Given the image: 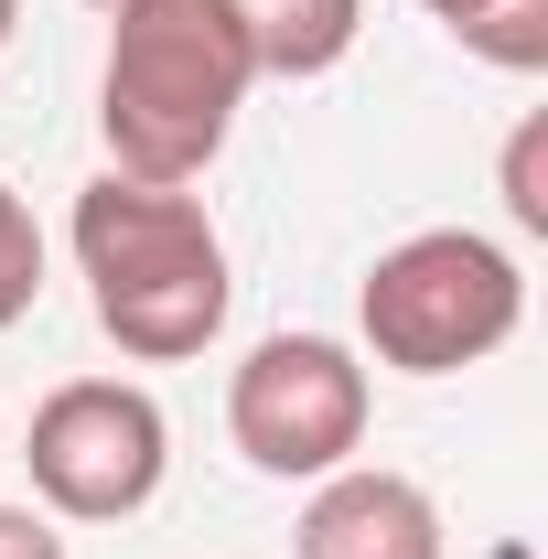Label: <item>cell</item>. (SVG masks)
<instances>
[{"label": "cell", "mask_w": 548, "mask_h": 559, "mask_svg": "<svg viewBox=\"0 0 548 559\" xmlns=\"http://www.w3.org/2000/svg\"><path fill=\"white\" fill-rule=\"evenodd\" d=\"M75 237V280H86V312L97 334L130 355V366H183L226 334V237L183 183H130V173H97L65 215Z\"/></svg>", "instance_id": "cell-1"}, {"label": "cell", "mask_w": 548, "mask_h": 559, "mask_svg": "<svg viewBox=\"0 0 548 559\" xmlns=\"http://www.w3.org/2000/svg\"><path fill=\"white\" fill-rule=\"evenodd\" d=\"M248 33L226 0H119L108 66H97V130L108 173L130 183H205L237 108H248Z\"/></svg>", "instance_id": "cell-2"}, {"label": "cell", "mask_w": 548, "mask_h": 559, "mask_svg": "<svg viewBox=\"0 0 548 559\" xmlns=\"http://www.w3.org/2000/svg\"><path fill=\"white\" fill-rule=\"evenodd\" d=\"M355 323H366V355L398 377H463L516 345L527 270H516V248H495L474 226H419L355 280Z\"/></svg>", "instance_id": "cell-3"}, {"label": "cell", "mask_w": 548, "mask_h": 559, "mask_svg": "<svg viewBox=\"0 0 548 559\" xmlns=\"http://www.w3.org/2000/svg\"><path fill=\"white\" fill-rule=\"evenodd\" d=\"M366 419H377L366 355L334 345V334H270V345H248V366L226 377V441L270 485H323V474H344L366 452Z\"/></svg>", "instance_id": "cell-4"}, {"label": "cell", "mask_w": 548, "mask_h": 559, "mask_svg": "<svg viewBox=\"0 0 548 559\" xmlns=\"http://www.w3.org/2000/svg\"><path fill=\"white\" fill-rule=\"evenodd\" d=\"M22 463H33L44 516H65V527H119V516H140V506L162 495V474H172V419H162V399L130 388V377H65V388L33 409Z\"/></svg>", "instance_id": "cell-5"}, {"label": "cell", "mask_w": 548, "mask_h": 559, "mask_svg": "<svg viewBox=\"0 0 548 559\" xmlns=\"http://www.w3.org/2000/svg\"><path fill=\"white\" fill-rule=\"evenodd\" d=\"M290 559H452V538H441V506L409 474L344 463V474L312 485L301 527H290Z\"/></svg>", "instance_id": "cell-6"}, {"label": "cell", "mask_w": 548, "mask_h": 559, "mask_svg": "<svg viewBox=\"0 0 548 559\" xmlns=\"http://www.w3.org/2000/svg\"><path fill=\"white\" fill-rule=\"evenodd\" d=\"M237 11V33H248V66L279 75V86H312V75H334L355 55V33H366V0H226Z\"/></svg>", "instance_id": "cell-7"}, {"label": "cell", "mask_w": 548, "mask_h": 559, "mask_svg": "<svg viewBox=\"0 0 548 559\" xmlns=\"http://www.w3.org/2000/svg\"><path fill=\"white\" fill-rule=\"evenodd\" d=\"M463 55H484V66L505 75H538L548 66V0H419Z\"/></svg>", "instance_id": "cell-8"}, {"label": "cell", "mask_w": 548, "mask_h": 559, "mask_svg": "<svg viewBox=\"0 0 548 559\" xmlns=\"http://www.w3.org/2000/svg\"><path fill=\"white\" fill-rule=\"evenodd\" d=\"M33 301H44V226H33V205H22L11 183H0V334H11Z\"/></svg>", "instance_id": "cell-9"}, {"label": "cell", "mask_w": 548, "mask_h": 559, "mask_svg": "<svg viewBox=\"0 0 548 559\" xmlns=\"http://www.w3.org/2000/svg\"><path fill=\"white\" fill-rule=\"evenodd\" d=\"M505 215L516 237H548V119H516L505 140Z\"/></svg>", "instance_id": "cell-10"}, {"label": "cell", "mask_w": 548, "mask_h": 559, "mask_svg": "<svg viewBox=\"0 0 548 559\" xmlns=\"http://www.w3.org/2000/svg\"><path fill=\"white\" fill-rule=\"evenodd\" d=\"M0 559H65L55 516H44V506H0Z\"/></svg>", "instance_id": "cell-11"}, {"label": "cell", "mask_w": 548, "mask_h": 559, "mask_svg": "<svg viewBox=\"0 0 548 559\" xmlns=\"http://www.w3.org/2000/svg\"><path fill=\"white\" fill-rule=\"evenodd\" d=\"M11 33H22V0H0V44H11Z\"/></svg>", "instance_id": "cell-12"}, {"label": "cell", "mask_w": 548, "mask_h": 559, "mask_svg": "<svg viewBox=\"0 0 548 559\" xmlns=\"http://www.w3.org/2000/svg\"><path fill=\"white\" fill-rule=\"evenodd\" d=\"M86 11H119V0H86Z\"/></svg>", "instance_id": "cell-13"}]
</instances>
